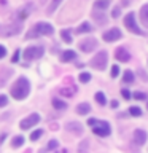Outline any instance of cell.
<instances>
[{
    "label": "cell",
    "mask_w": 148,
    "mask_h": 153,
    "mask_svg": "<svg viewBox=\"0 0 148 153\" xmlns=\"http://www.w3.org/2000/svg\"><path fill=\"white\" fill-rule=\"evenodd\" d=\"M29 93H30V83L26 76H19V78L14 81V85L11 86V96L16 100H22L26 99Z\"/></svg>",
    "instance_id": "1"
},
{
    "label": "cell",
    "mask_w": 148,
    "mask_h": 153,
    "mask_svg": "<svg viewBox=\"0 0 148 153\" xmlns=\"http://www.w3.org/2000/svg\"><path fill=\"white\" fill-rule=\"evenodd\" d=\"M88 124L89 126H92V132L97 134L100 137H105L110 134V124L107 121H100V120H95V118H89L88 120Z\"/></svg>",
    "instance_id": "2"
},
{
    "label": "cell",
    "mask_w": 148,
    "mask_h": 153,
    "mask_svg": "<svg viewBox=\"0 0 148 153\" xmlns=\"http://www.w3.org/2000/svg\"><path fill=\"white\" fill-rule=\"evenodd\" d=\"M54 32L53 26H50L48 22H38L33 26L32 30H29L27 38H35V37H41V35H51Z\"/></svg>",
    "instance_id": "3"
},
{
    "label": "cell",
    "mask_w": 148,
    "mask_h": 153,
    "mask_svg": "<svg viewBox=\"0 0 148 153\" xmlns=\"http://www.w3.org/2000/svg\"><path fill=\"white\" fill-rule=\"evenodd\" d=\"M124 26H126V29H127L129 32L137 33V35H145V30L138 29L137 21H135V14H134V13L126 14V18H124Z\"/></svg>",
    "instance_id": "4"
},
{
    "label": "cell",
    "mask_w": 148,
    "mask_h": 153,
    "mask_svg": "<svg viewBox=\"0 0 148 153\" xmlns=\"http://www.w3.org/2000/svg\"><path fill=\"white\" fill-rule=\"evenodd\" d=\"M107 62H108V54L107 51H99L92 59H91V65L97 70H104L107 67Z\"/></svg>",
    "instance_id": "5"
},
{
    "label": "cell",
    "mask_w": 148,
    "mask_h": 153,
    "mask_svg": "<svg viewBox=\"0 0 148 153\" xmlns=\"http://www.w3.org/2000/svg\"><path fill=\"white\" fill-rule=\"evenodd\" d=\"M43 46H29L26 51H24V57L27 61H33V59H38V57L43 56Z\"/></svg>",
    "instance_id": "6"
},
{
    "label": "cell",
    "mask_w": 148,
    "mask_h": 153,
    "mask_svg": "<svg viewBox=\"0 0 148 153\" xmlns=\"http://www.w3.org/2000/svg\"><path fill=\"white\" fill-rule=\"evenodd\" d=\"M38 121H40V115H38V113H32L30 117L24 118L19 126H21V129H30L32 126H35Z\"/></svg>",
    "instance_id": "7"
},
{
    "label": "cell",
    "mask_w": 148,
    "mask_h": 153,
    "mask_svg": "<svg viewBox=\"0 0 148 153\" xmlns=\"http://www.w3.org/2000/svg\"><path fill=\"white\" fill-rule=\"evenodd\" d=\"M80 50L81 51H84V53H91V51H94V48L97 46V40L95 38H84V40H81L80 42Z\"/></svg>",
    "instance_id": "8"
},
{
    "label": "cell",
    "mask_w": 148,
    "mask_h": 153,
    "mask_svg": "<svg viewBox=\"0 0 148 153\" xmlns=\"http://www.w3.org/2000/svg\"><path fill=\"white\" fill-rule=\"evenodd\" d=\"M121 30L116 27H113V29H110V30L107 32H104V40L105 42H115V40H118V38H121Z\"/></svg>",
    "instance_id": "9"
},
{
    "label": "cell",
    "mask_w": 148,
    "mask_h": 153,
    "mask_svg": "<svg viewBox=\"0 0 148 153\" xmlns=\"http://www.w3.org/2000/svg\"><path fill=\"white\" fill-rule=\"evenodd\" d=\"M147 140V132L143 131V129H135L134 131V142L137 143V145H143Z\"/></svg>",
    "instance_id": "10"
},
{
    "label": "cell",
    "mask_w": 148,
    "mask_h": 153,
    "mask_svg": "<svg viewBox=\"0 0 148 153\" xmlns=\"http://www.w3.org/2000/svg\"><path fill=\"white\" fill-rule=\"evenodd\" d=\"M115 57H116V61H119V62H127L131 59V54H129V51L124 50V48H118L116 53H115Z\"/></svg>",
    "instance_id": "11"
},
{
    "label": "cell",
    "mask_w": 148,
    "mask_h": 153,
    "mask_svg": "<svg viewBox=\"0 0 148 153\" xmlns=\"http://www.w3.org/2000/svg\"><path fill=\"white\" fill-rule=\"evenodd\" d=\"M67 131L80 136V134H83V126H81L80 123H76V121H70V123H67Z\"/></svg>",
    "instance_id": "12"
},
{
    "label": "cell",
    "mask_w": 148,
    "mask_h": 153,
    "mask_svg": "<svg viewBox=\"0 0 148 153\" xmlns=\"http://www.w3.org/2000/svg\"><path fill=\"white\" fill-rule=\"evenodd\" d=\"M140 21H142L143 26L148 29V3H145L140 8Z\"/></svg>",
    "instance_id": "13"
},
{
    "label": "cell",
    "mask_w": 148,
    "mask_h": 153,
    "mask_svg": "<svg viewBox=\"0 0 148 153\" xmlns=\"http://www.w3.org/2000/svg\"><path fill=\"white\" fill-rule=\"evenodd\" d=\"M22 30V26L21 24H11V26H8V29L7 30H5V33H7V35H13V33H19Z\"/></svg>",
    "instance_id": "14"
},
{
    "label": "cell",
    "mask_w": 148,
    "mask_h": 153,
    "mask_svg": "<svg viewBox=\"0 0 148 153\" xmlns=\"http://www.w3.org/2000/svg\"><path fill=\"white\" fill-rule=\"evenodd\" d=\"M91 112V105L88 102H83V104H80L78 107H76V113L78 115H88Z\"/></svg>",
    "instance_id": "15"
},
{
    "label": "cell",
    "mask_w": 148,
    "mask_h": 153,
    "mask_svg": "<svg viewBox=\"0 0 148 153\" xmlns=\"http://www.w3.org/2000/svg\"><path fill=\"white\" fill-rule=\"evenodd\" d=\"M75 57H76V53L72 51V50H69V51H64V53H62L61 61H62V62H69V61H72V59H75Z\"/></svg>",
    "instance_id": "16"
},
{
    "label": "cell",
    "mask_w": 148,
    "mask_h": 153,
    "mask_svg": "<svg viewBox=\"0 0 148 153\" xmlns=\"http://www.w3.org/2000/svg\"><path fill=\"white\" fill-rule=\"evenodd\" d=\"M92 18H94L95 21L99 22V24H105V22H107V18H105L104 14L99 11V10H94V13H92Z\"/></svg>",
    "instance_id": "17"
},
{
    "label": "cell",
    "mask_w": 148,
    "mask_h": 153,
    "mask_svg": "<svg viewBox=\"0 0 148 153\" xmlns=\"http://www.w3.org/2000/svg\"><path fill=\"white\" fill-rule=\"evenodd\" d=\"M91 30H92V26H91L89 22H83L78 29H76V33H84V32H91Z\"/></svg>",
    "instance_id": "18"
},
{
    "label": "cell",
    "mask_w": 148,
    "mask_h": 153,
    "mask_svg": "<svg viewBox=\"0 0 148 153\" xmlns=\"http://www.w3.org/2000/svg\"><path fill=\"white\" fill-rule=\"evenodd\" d=\"M110 5V0H97L94 3V10H105Z\"/></svg>",
    "instance_id": "19"
},
{
    "label": "cell",
    "mask_w": 148,
    "mask_h": 153,
    "mask_svg": "<svg viewBox=\"0 0 148 153\" xmlns=\"http://www.w3.org/2000/svg\"><path fill=\"white\" fill-rule=\"evenodd\" d=\"M22 143H24V137L22 136H16L11 140V147L13 148H18V147H22Z\"/></svg>",
    "instance_id": "20"
},
{
    "label": "cell",
    "mask_w": 148,
    "mask_h": 153,
    "mask_svg": "<svg viewBox=\"0 0 148 153\" xmlns=\"http://www.w3.org/2000/svg\"><path fill=\"white\" fill-rule=\"evenodd\" d=\"M62 0H51V3H50V7H48V14H51V13H54L56 11V8L61 5Z\"/></svg>",
    "instance_id": "21"
},
{
    "label": "cell",
    "mask_w": 148,
    "mask_h": 153,
    "mask_svg": "<svg viewBox=\"0 0 148 153\" xmlns=\"http://www.w3.org/2000/svg\"><path fill=\"white\" fill-rule=\"evenodd\" d=\"M32 11V7L30 5H27V7H24L22 10H19V18L21 19H24V18H27L29 16V13Z\"/></svg>",
    "instance_id": "22"
},
{
    "label": "cell",
    "mask_w": 148,
    "mask_h": 153,
    "mask_svg": "<svg viewBox=\"0 0 148 153\" xmlns=\"http://www.w3.org/2000/svg\"><path fill=\"white\" fill-rule=\"evenodd\" d=\"M61 37H62V40H64L65 43H72V33H70V30H62L61 32Z\"/></svg>",
    "instance_id": "23"
},
{
    "label": "cell",
    "mask_w": 148,
    "mask_h": 153,
    "mask_svg": "<svg viewBox=\"0 0 148 153\" xmlns=\"http://www.w3.org/2000/svg\"><path fill=\"white\" fill-rule=\"evenodd\" d=\"M53 107L62 110V108H65V107H67V104L64 102V100H61V99H54V100H53Z\"/></svg>",
    "instance_id": "24"
},
{
    "label": "cell",
    "mask_w": 148,
    "mask_h": 153,
    "mask_svg": "<svg viewBox=\"0 0 148 153\" xmlns=\"http://www.w3.org/2000/svg\"><path fill=\"white\" fill-rule=\"evenodd\" d=\"M123 80L126 81V83H132V81H134V72L132 70H126V72H124Z\"/></svg>",
    "instance_id": "25"
},
{
    "label": "cell",
    "mask_w": 148,
    "mask_h": 153,
    "mask_svg": "<svg viewBox=\"0 0 148 153\" xmlns=\"http://www.w3.org/2000/svg\"><path fill=\"white\" fill-rule=\"evenodd\" d=\"M59 93H61L62 96H69V97H70V96L75 94V89H73V88H61Z\"/></svg>",
    "instance_id": "26"
},
{
    "label": "cell",
    "mask_w": 148,
    "mask_h": 153,
    "mask_svg": "<svg viewBox=\"0 0 148 153\" xmlns=\"http://www.w3.org/2000/svg\"><path fill=\"white\" fill-rule=\"evenodd\" d=\"M78 80L81 81V83H88V81L91 80V74L89 72H83V74L78 76Z\"/></svg>",
    "instance_id": "27"
},
{
    "label": "cell",
    "mask_w": 148,
    "mask_h": 153,
    "mask_svg": "<svg viewBox=\"0 0 148 153\" xmlns=\"http://www.w3.org/2000/svg\"><path fill=\"white\" fill-rule=\"evenodd\" d=\"M95 100H97L100 105H105V104H107V99H105L104 93H95Z\"/></svg>",
    "instance_id": "28"
},
{
    "label": "cell",
    "mask_w": 148,
    "mask_h": 153,
    "mask_svg": "<svg viewBox=\"0 0 148 153\" xmlns=\"http://www.w3.org/2000/svg\"><path fill=\"white\" fill-rule=\"evenodd\" d=\"M129 113H131L132 117H140V115H142V110L138 108V107H131V108H129Z\"/></svg>",
    "instance_id": "29"
},
{
    "label": "cell",
    "mask_w": 148,
    "mask_h": 153,
    "mask_svg": "<svg viewBox=\"0 0 148 153\" xmlns=\"http://www.w3.org/2000/svg\"><path fill=\"white\" fill-rule=\"evenodd\" d=\"M43 134V129H37V131H33L32 134H30V140H37L38 137H40Z\"/></svg>",
    "instance_id": "30"
},
{
    "label": "cell",
    "mask_w": 148,
    "mask_h": 153,
    "mask_svg": "<svg viewBox=\"0 0 148 153\" xmlns=\"http://www.w3.org/2000/svg\"><path fill=\"white\" fill-rule=\"evenodd\" d=\"M8 104V97L5 94H0V107H5Z\"/></svg>",
    "instance_id": "31"
},
{
    "label": "cell",
    "mask_w": 148,
    "mask_h": 153,
    "mask_svg": "<svg viewBox=\"0 0 148 153\" xmlns=\"http://www.w3.org/2000/svg\"><path fill=\"white\" fill-rule=\"evenodd\" d=\"M132 96H134V99H138V100H143V99L147 97V96L143 94V93H134Z\"/></svg>",
    "instance_id": "32"
},
{
    "label": "cell",
    "mask_w": 148,
    "mask_h": 153,
    "mask_svg": "<svg viewBox=\"0 0 148 153\" xmlns=\"http://www.w3.org/2000/svg\"><path fill=\"white\" fill-rule=\"evenodd\" d=\"M56 147H57V140H54V139H53V140H50V143H48V148H50V150H54Z\"/></svg>",
    "instance_id": "33"
},
{
    "label": "cell",
    "mask_w": 148,
    "mask_h": 153,
    "mask_svg": "<svg viewBox=\"0 0 148 153\" xmlns=\"http://www.w3.org/2000/svg\"><path fill=\"white\" fill-rule=\"evenodd\" d=\"M118 74H119V67L118 65H113L112 67V76H118Z\"/></svg>",
    "instance_id": "34"
},
{
    "label": "cell",
    "mask_w": 148,
    "mask_h": 153,
    "mask_svg": "<svg viewBox=\"0 0 148 153\" xmlns=\"http://www.w3.org/2000/svg\"><path fill=\"white\" fill-rule=\"evenodd\" d=\"M119 13H121L119 7H115V8H113V13H112V16H113V18H118V16H119Z\"/></svg>",
    "instance_id": "35"
},
{
    "label": "cell",
    "mask_w": 148,
    "mask_h": 153,
    "mask_svg": "<svg viewBox=\"0 0 148 153\" xmlns=\"http://www.w3.org/2000/svg\"><path fill=\"white\" fill-rule=\"evenodd\" d=\"M121 94H123L124 99H131V93H129L127 89H121Z\"/></svg>",
    "instance_id": "36"
},
{
    "label": "cell",
    "mask_w": 148,
    "mask_h": 153,
    "mask_svg": "<svg viewBox=\"0 0 148 153\" xmlns=\"http://www.w3.org/2000/svg\"><path fill=\"white\" fill-rule=\"evenodd\" d=\"M5 56H7V48L0 45V59H2V57H5Z\"/></svg>",
    "instance_id": "37"
},
{
    "label": "cell",
    "mask_w": 148,
    "mask_h": 153,
    "mask_svg": "<svg viewBox=\"0 0 148 153\" xmlns=\"http://www.w3.org/2000/svg\"><path fill=\"white\" fill-rule=\"evenodd\" d=\"M18 59H19V53L16 51V53H14V56H13V59H11V61H13V62H18Z\"/></svg>",
    "instance_id": "38"
},
{
    "label": "cell",
    "mask_w": 148,
    "mask_h": 153,
    "mask_svg": "<svg viewBox=\"0 0 148 153\" xmlns=\"http://www.w3.org/2000/svg\"><path fill=\"white\" fill-rule=\"evenodd\" d=\"M140 76H142V80H143V81H147V80H148V76H147V74H143L142 70H140Z\"/></svg>",
    "instance_id": "39"
},
{
    "label": "cell",
    "mask_w": 148,
    "mask_h": 153,
    "mask_svg": "<svg viewBox=\"0 0 148 153\" xmlns=\"http://www.w3.org/2000/svg\"><path fill=\"white\" fill-rule=\"evenodd\" d=\"M112 107H113V108L118 107V100H112Z\"/></svg>",
    "instance_id": "40"
},
{
    "label": "cell",
    "mask_w": 148,
    "mask_h": 153,
    "mask_svg": "<svg viewBox=\"0 0 148 153\" xmlns=\"http://www.w3.org/2000/svg\"><path fill=\"white\" fill-rule=\"evenodd\" d=\"M147 107H148V105H147Z\"/></svg>",
    "instance_id": "41"
}]
</instances>
